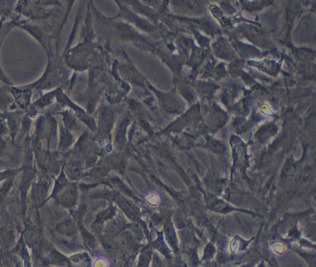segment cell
<instances>
[{
    "mask_svg": "<svg viewBox=\"0 0 316 267\" xmlns=\"http://www.w3.org/2000/svg\"><path fill=\"white\" fill-rule=\"evenodd\" d=\"M272 249L275 254L282 255L286 252L287 248H286V246L283 245V244H281V243H276V244H274V245H273Z\"/></svg>",
    "mask_w": 316,
    "mask_h": 267,
    "instance_id": "1",
    "label": "cell"
},
{
    "mask_svg": "<svg viewBox=\"0 0 316 267\" xmlns=\"http://www.w3.org/2000/svg\"><path fill=\"white\" fill-rule=\"evenodd\" d=\"M146 200L148 202L152 205V206H156L159 203V197L156 194H150L146 197Z\"/></svg>",
    "mask_w": 316,
    "mask_h": 267,
    "instance_id": "2",
    "label": "cell"
},
{
    "mask_svg": "<svg viewBox=\"0 0 316 267\" xmlns=\"http://www.w3.org/2000/svg\"><path fill=\"white\" fill-rule=\"evenodd\" d=\"M230 250L232 252H236V251L238 249V247H239V241H238L236 238H233L230 242Z\"/></svg>",
    "mask_w": 316,
    "mask_h": 267,
    "instance_id": "3",
    "label": "cell"
},
{
    "mask_svg": "<svg viewBox=\"0 0 316 267\" xmlns=\"http://www.w3.org/2000/svg\"><path fill=\"white\" fill-rule=\"evenodd\" d=\"M94 267H108V262L103 259H99L95 262Z\"/></svg>",
    "mask_w": 316,
    "mask_h": 267,
    "instance_id": "4",
    "label": "cell"
}]
</instances>
